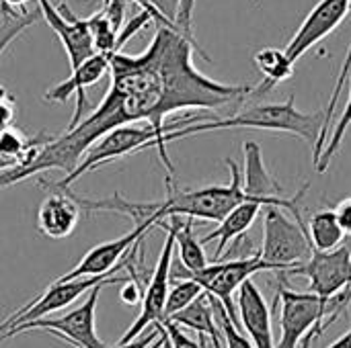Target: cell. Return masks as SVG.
Returning a JSON list of instances; mask_svg holds the SVG:
<instances>
[{
    "mask_svg": "<svg viewBox=\"0 0 351 348\" xmlns=\"http://www.w3.org/2000/svg\"><path fill=\"white\" fill-rule=\"evenodd\" d=\"M193 51L212 62L199 43L189 41L175 29L158 27L144 53H113L109 62L111 84L99 105L109 123L117 129L146 121L156 133L167 135L204 121V117H185L165 123L171 113L185 109L214 111L249 96L251 86L224 84L202 74L193 66Z\"/></svg>",
    "mask_w": 351,
    "mask_h": 348,
    "instance_id": "obj_1",
    "label": "cell"
},
{
    "mask_svg": "<svg viewBox=\"0 0 351 348\" xmlns=\"http://www.w3.org/2000/svg\"><path fill=\"white\" fill-rule=\"evenodd\" d=\"M325 113H302L296 109V96L290 94L286 103L276 105H257L251 109H245L232 117L226 119H206L193 125H187L179 131L167 133V144L193 135L204 131H218V129H265V131H280V133H292L296 137H302L313 146V150L319 144L321 131H323Z\"/></svg>",
    "mask_w": 351,
    "mask_h": 348,
    "instance_id": "obj_2",
    "label": "cell"
},
{
    "mask_svg": "<svg viewBox=\"0 0 351 348\" xmlns=\"http://www.w3.org/2000/svg\"><path fill=\"white\" fill-rule=\"evenodd\" d=\"M280 310V343L276 348H311V345L323 336V332L337 320L351 302V287L331 299H323L315 293H298L280 285L276 304Z\"/></svg>",
    "mask_w": 351,
    "mask_h": 348,
    "instance_id": "obj_3",
    "label": "cell"
},
{
    "mask_svg": "<svg viewBox=\"0 0 351 348\" xmlns=\"http://www.w3.org/2000/svg\"><path fill=\"white\" fill-rule=\"evenodd\" d=\"M230 168V183L226 187L214 185L206 189L181 191L175 187L173 176H167V199L160 203H148V217H156L162 222L165 217H181L187 219H206V222H224V217L245 201H253L243 193V174L239 164L232 158H226Z\"/></svg>",
    "mask_w": 351,
    "mask_h": 348,
    "instance_id": "obj_4",
    "label": "cell"
},
{
    "mask_svg": "<svg viewBox=\"0 0 351 348\" xmlns=\"http://www.w3.org/2000/svg\"><path fill=\"white\" fill-rule=\"evenodd\" d=\"M144 148H156L162 164L167 166L169 176L175 174L171 158L167 154V135L156 133L150 125H123V127H117V129L109 131L97 144H93L88 148V152L82 156L80 164L70 174H66L62 180H49L47 183L45 178H39V183L47 191H66V189H70V185L76 178H80L82 174L95 170L97 166L119 160V158L130 156V154H136V152H140Z\"/></svg>",
    "mask_w": 351,
    "mask_h": 348,
    "instance_id": "obj_5",
    "label": "cell"
},
{
    "mask_svg": "<svg viewBox=\"0 0 351 348\" xmlns=\"http://www.w3.org/2000/svg\"><path fill=\"white\" fill-rule=\"evenodd\" d=\"M263 271H274V267L263 263L257 252L255 256H249V258L208 265L206 269H202L197 273H189L181 267V263H173L171 265V281H175V283L187 281V279L195 281L208 295L216 297L224 306L230 320L239 326L234 291H239L243 287V283L249 281L255 273H263Z\"/></svg>",
    "mask_w": 351,
    "mask_h": 348,
    "instance_id": "obj_6",
    "label": "cell"
},
{
    "mask_svg": "<svg viewBox=\"0 0 351 348\" xmlns=\"http://www.w3.org/2000/svg\"><path fill=\"white\" fill-rule=\"evenodd\" d=\"M263 215V246L259 258L280 273H288L306 263L313 254L306 224L290 219L282 207H265Z\"/></svg>",
    "mask_w": 351,
    "mask_h": 348,
    "instance_id": "obj_7",
    "label": "cell"
},
{
    "mask_svg": "<svg viewBox=\"0 0 351 348\" xmlns=\"http://www.w3.org/2000/svg\"><path fill=\"white\" fill-rule=\"evenodd\" d=\"M119 281H128V277L123 275H115L103 283H99L97 287H93L86 295V299L74 308L72 312L60 316V318H41V320H35V322H27L23 326H16L4 334H0V343L8 340V338H14L16 334H23V332H31V330H39V332H47V334H53L56 338L72 345L76 348H107V345L97 336L95 332V310H97V302H99V295L101 291L111 285V283H119Z\"/></svg>",
    "mask_w": 351,
    "mask_h": 348,
    "instance_id": "obj_8",
    "label": "cell"
},
{
    "mask_svg": "<svg viewBox=\"0 0 351 348\" xmlns=\"http://www.w3.org/2000/svg\"><path fill=\"white\" fill-rule=\"evenodd\" d=\"M181 224V217L173 215L171 224L167 226L165 222H160L158 226L167 230V240L165 246L160 250L158 263L144 287L142 293V310L138 320L125 330V334L121 336V340L117 345H128L132 340H136L138 336H142V332L150 330L154 324H158L162 320V312H165V304H167V295H169V285H171V265H173V252H175V236H177V228Z\"/></svg>",
    "mask_w": 351,
    "mask_h": 348,
    "instance_id": "obj_9",
    "label": "cell"
},
{
    "mask_svg": "<svg viewBox=\"0 0 351 348\" xmlns=\"http://www.w3.org/2000/svg\"><path fill=\"white\" fill-rule=\"evenodd\" d=\"M128 265V254L123 256V260L107 275H101V277H86V279H76V281H68V283H58V281H51L47 285V289L43 293H39L33 302H29L27 306L14 310L2 324H0V334L16 328V326H23L27 322H35V320H41L45 318L47 314H53L58 310H64L66 306L74 304L78 297H82L84 293H88L93 287H97L99 283L119 275Z\"/></svg>",
    "mask_w": 351,
    "mask_h": 348,
    "instance_id": "obj_10",
    "label": "cell"
},
{
    "mask_svg": "<svg viewBox=\"0 0 351 348\" xmlns=\"http://www.w3.org/2000/svg\"><path fill=\"white\" fill-rule=\"evenodd\" d=\"M282 275H300L308 279V293H315L323 299H331L351 287V236L343 240L341 246L329 252H319L313 248V254L306 263L290 269Z\"/></svg>",
    "mask_w": 351,
    "mask_h": 348,
    "instance_id": "obj_11",
    "label": "cell"
},
{
    "mask_svg": "<svg viewBox=\"0 0 351 348\" xmlns=\"http://www.w3.org/2000/svg\"><path fill=\"white\" fill-rule=\"evenodd\" d=\"M351 0H319L306 18L300 23L294 37L288 41L284 53L288 62L294 66L308 49L329 37L350 14Z\"/></svg>",
    "mask_w": 351,
    "mask_h": 348,
    "instance_id": "obj_12",
    "label": "cell"
},
{
    "mask_svg": "<svg viewBox=\"0 0 351 348\" xmlns=\"http://www.w3.org/2000/svg\"><path fill=\"white\" fill-rule=\"evenodd\" d=\"M160 222L156 217H148L142 224H136V228L132 232H128L125 236H119L115 240L103 242L99 246H95L93 250H88L82 260L66 275L58 277V283H68V281H76V279H86V277H101L111 273L121 260L123 256L130 252V248L144 236H148V232L152 228H156Z\"/></svg>",
    "mask_w": 351,
    "mask_h": 348,
    "instance_id": "obj_13",
    "label": "cell"
},
{
    "mask_svg": "<svg viewBox=\"0 0 351 348\" xmlns=\"http://www.w3.org/2000/svg\"><path fill=\"white\" fill-rule=\"evenodd\" d=\"M37 2H39L41 14L45 16L49 27L60 37V41L68 53L72 70H76L82 62H86L88 57L95 55L93 35L88 31L86 18L72 14V10L68 8L66 2L60 4V8H56L49 0H37Z\"/></svg>",
    "mask_w": 351,
    "mask_h": 348,
    "instance_id": "obj_14",
    "label": "cell"
},
{
    "mask_svg": "<svg viewBox=\"0 0 351 348\" xmlns=\"http://www.w3.org/2000/svg\"><path fill=\"white\" fill-rule=\"evenodd\" d=\"M109 62H111V55L95 53L93 57L82 62L76 70H72V74L64 82L56 84L51 90L45 92V101H49V103H66V98L70 94H76V109H74V115H72V121H70L68 129H74L82 121V113L86 109L84 90L88 86L97 84L109 72Z\"/></svg>",
    "mask_w": 351,
    "mask_h": 348,
    "instance_id": "obj_15",
    "label": "cell"
},
{
    "mask_svg": "<svg viewBox=\"0 0 351 348\" xmlns=\"http://www.w3.org/2000/svg\"><path fill=\"white\" fill-rule=\"evenodd\" d=\"M80 205L72 191H49L37 211V230L51 240H64L74 234L80 222Z\"/></svg>",
    "mask_w": 351,
    "mask_h": 348,
    "instance_id": "obj_16",
    "label": "cell"
},
{
    "mask_svg": "<svg viewBox=\"0 0 351 348\" xmlns=\"http://www.w3.org/2000/svg\"><path fill=\"white\" fill-rule=\"evenodd\" d=\"M239 316L241 324L251 336V343L255 348H276L274 334H271V314L269 308L259 291V287L249 279L239 289Z\"/></svg>",
    "mask_w": 351,
    "mask_h": 348,
    "instance_id": "obj_17",
    "label": "cell"
},
{
    "mask_svg": "<svg viewBox=\"0 0 351 348\" xmlns=\"http://www.w3.org/2000/svg\"><path fill=\"white\" fill-rule=\"evenodd\" d=\"M261 207H263V205L257 203V201H245V203H241L239 207H234V209L224 217V222H220V226H218L212 234H208V236H204V238L199 240L202 246L208 244V242L218 240V248H216V252H214V260H216V263H218L220 256L224 254L228 242H232V240L245 236V232L255 224V219H257Z\"/></svg>",
    "mask_w": 351,
    "mask_h": 348,
    "instance_id": "obj_18",
    "label": "cell"
},
{
    "mask_svg": "<svg viewBox=\"0 0 351 348\" xmlns=\"http://www.w3.org/2000/svg\"><path fill=\"white\" fill-rule=\"evenodd\" d=\"M253 59H255V66L259 68V72L263 74V82L257 86H251L249 96H263L271 88H276L280 82L292 78V74H294V66L288 62L284 49H280V47H263L255 53Z\"/></svg>",
    "mask_w": 351,
    "mask_h": 348,
    "instance_id": "obj_19",
    "label": "cell"
},
{
    "mask_svg": "<svg viewBox=\"0 0 351 348\" xmlns=\"http://www.w3.org/2000/svg\"><path fill=\"white\" fill-rule=\"evenodd\" d=\"M167 322H173L181 328H189L197 334H204L208 338H222L218 326H216V320H214V308H212V299L210 295L204 291L193 304H189L185 310H181L179 314H175L171 320Z\"/></svg>",
    "mask_w": 351,
    "mask_h": 348,
    "instance_id": "obj_20",
    "label": "cell"
},
{
    "mask_svg": "<svg viewBox=\"0 0 351 348\" xmlns=\"http://www.w3.org/2000/svg\"><path fill=\"white\" fill-rule=\"evenodd\" d=\"M306 228H308L311 244L319 252L335 250L346 240V234H343V230H341V226H339L337 215H335L333 209H325V211L315 213L311 217V222H308Z\"/></svg>",
    "mask_w": 351,
    "mask_h": 348,
    "instance_id": "obj_21",
    "label": "cell"
},
{
    "mask_svg": "<svg viewBox=\"0 0 351 348\" xmlns=\"http://www.w3.org/2000/svg\"><path fill=\"white\" fill-rule=\"evenodd\" d=\"M175 246L179 248V263L185 271L197 273L208 267V256L202 248V242L193 234V219L181 222L175 236Z\"/></svg>",
    "mask_w": 351,
    "mask_h": 348,
    "instance_id": "obj_22",
    "label": "cell"
},
{
    "mask_svg": "<svg viewBox=\"0 0 351 348\" xmlns=\"http://www.w3.org/2000/svg\"><path fill=\"white\" fill-rule=\"evenodd\" d=\"M0 12H2V23H0V55H2L4 49L12 43V39H16L25 29H29L33 23L41 18V10L21 8L16 12L8 6H0Z\"/></svg>",
    "mask_w": 351,
    "mask_h": 348,
    "instance_id": "obj_23",
    "label": "cell"
},
{
    "mask_svg": "<svg viewBox=\"0 0 351 348\" xmlns=\"http://www.w3.org/2000/svg\"><path fill=\"white\" fill-rule=\"evenodd\" d=\"M350 125H351V72H350V96H348L346 109H343V113H341L339 121L335 123L333 131L329 133V139H327V144H325V148H323V152H321V156H319V160H317V164H315V170H317L319 174H323V172H327V170H329V166H331L333 158L337 156V152H339V148H341V142H343V137H346V133H348V127H350Z\"/></svg>",
    "mask_w": 351,
    "mask_h": 348,
    "instance_id": "obj_24",
    "label": "cell"
},
{
    "mask_svg": "<svg viewBox=\"0 0 351 348\" xmlns=\"http://www.w3.org/2000/svg\"><path fill=\"white\" fill-rule=\"evenodd\" d=\"M204 293V289L195 283V281H179L173 285V289H169L167 295V304H165V312H162V322L171 320L175 314H179L181 310H185L189 304H193L199 295Z\"/></svg>",
    "mask_w": 351,
    "mask_h": 348,
    "instance_id": "obj_25",
    "label": "cell"
},
{
    "mask_svg": "<svg viewBox=\"0 0 351 348\" xmlns=\"http://www.w3.org/2000/svg\"><path fill=\"white\" fill-rule=\"evenodd\" d=\"M210 299H212V308H214L216 326H218V330H220V334H222V338H224L226 348H255L253 347V343L239 330V326L230 320V316H228V312L224 310V306H222L216 297H212V295H210Z\"/></svg>",
    "mask_w": 351,
    "mask_h": 348,
    "instance_id": "obj_26",
    "label": "cell"
},
{
    "mask_svg": "<svg viewBox=\"0 0 351 348\" xmlns=\"http://www.w3.org/2000/svg\"><path fill=\"white\" fill-rule=\"evenodd\" d=\"M195 2L197 0H181L179 2V8H177V14H175V21H173L175 31L179 35L187 37L193 43H197L195 41V35H193V10H195Z\"/></svg>",
    "mask_w": 351,
    "mask_h": 348,
    "instance_id": "obj_27",
    "label": "cell"
},
{
    "mask_svg": "<svg viewBox=\"0 0 351 348\" xmlns=\"http://www.w3.org/2000/svg\"><path fill=\"white\" fill-rule=\"evenodd\" d=\"M148 23H152V16L148 14V12H138L136 16H132L123 27H121V31L117 33V53L121 51V47L136 35V33H140Z\"/></svg>",
    "mask_w": 351,
    "mask_h": 348,
    "instance_id": "obj_28",
    "label": "cell"
},
{
    "mask_svg": "<svg viewBox=\"0 0 351 348\" xmlns=\"http://www.w3.org/2000/svg\"><path fill=\"white\" fill-rule=\"evenodd\" d=\"M158 324H160V322H158ZM160 326H162L165 332H167V338H169V343H171V348H202L199 340L189 338V336L183 332L181 326H177V324H173V322H162Z\"/></svg>",
    "mask_w": 351,
    "mask_h": 348,
    "instance_id": "obj_29",
    "label": "cell"
},
{
    "mask_svg": "<svg viewBox=\"0 0 351 348\" xmlns=\"http://www.w3.org/2000/svg\"><path fill=\"white\" fill-rule=\"evenodd\" d=\"M142 293H144V291H142L140 283L128 279V281H123V285H121L119 297H121V302H123L125 306H136V304H142Z\"/></svg>",
    "mask_w": 351,
    "mask_h": 348,
    "instance_id": "obj_30",
    "label": "cell"
},
{
    "mask_svg": "<svg viewBox=\"0 0 351 348\" xmlns=\"http://www.w3.org/2000/svg\"><path fill=\"white\" fill-rule=\"evenodd\" d=\"M156 10H158V14L160 16H165L171 25H173V21H175V14H177V8H179V2L181 0H148ZM175 29V27H173Z\"/></svg>",
    "mask_w": 351,
    "mask_h": 348,
    "instance_id": "obj_31",
    "label": "cell"
},
{
    "mask_svg": "<svg viewBox=\"0 0 351 348\" xmlns=\"http://www.w3.org/2000/svg\"><path fill=\"white\" fill-rule=\"evenodd\" d=\"M333 211H335V215H337V222H339L343 234H346V236H351V197L350 199H346V201H341Z\"/></svg>",
    "mask_w": 351,
    "mask_h": 348,
    "instance_id": "obj_32",
    "label": "cell"
},
{
    "mask_svg": "<svg viewBox=\"0 0 351 348\" xmlns=\"http://www.w3.org/2000/svg\"><path fill=\"white\" fill-rule=\"evenodd\" d=\"M158 340V330L156 328H152V332H146V334H142V336H138L136 340H132V343H128V345H117V347L113 348H150L154 343ZM111 348V347H107Z\"/></svg>",
    "mask_w": 351,
    "mask_h": 348,
    "instance_id": "obj_33",
    "label": "cell"
},
{
    "mask_svg": "<svg viewBox=\"0 0 351 348\" xmlns=\"http://www.w3.org/2000/svg\"><path fill=\"white\" fill-rule=\"evenodd\" d=\"M12 117H14V103L12 101L0 103V133L12 127Z\"/></svg>",
    "mask_w": 351,
    "mask_h": 348,
    "instance_id": "obj_34",
    "label": "cell"
},
{
    "mask_svg": "<svg viewBox=\"0 0 351 348\" xmlns=\"http://www.w3.org/2000/svg\"><path fill=\"white\" fill-rule=\"evenodd\" d=\"M329 348H351V330H348L339 340H335Z\"/></svg>",
    "mask_w": 351,
    "mask_h": 348,
    "instance_id": "obj_35",
    "label": "cell"
},
{
    "mask_svg": "<svg viewBox=\"0 0 351 348\" xmlns=\"http://www.w3.org/2000/svg\"><path fill=\"white\" fill-rule=\"evenodd\" d=\"M25 2H29V0H0V6H8V8H25Z\"/></svg>",
    "mask_w": 351,
    "mask_h": 348,
    "instance_id": "obj_36",
    "label": "cell"
},
{
    "mask_svg": "<svg viewBox=\"0 0 351 348\" xmlns=\"http://www.w3.org/2000/svg\"><path fill=\"white\" fill-rule=\"evenodd\" d=\"M154 328H158V330H160V334H162V338H165L162 348H171V343H169V338H167V332H165V328H162L160 324H154Z\"/></svg>",
    "mask_w": 351,
    "mask_h": 348,
    "instance_id": "obj_37",
    "label": "cell"
},
{
    "mask_svg": "<svg viewBox=\"0 0 351 348\" xmlns=\"http://www.w3.org/2000/svg\"><path fill=\"white\" fill-rule=\"evenodd\" d=\"M6 101H12V96L6 92V88H2V86H0V103H6Z\"/></svg>",
    "mask_w": 351,
    "mask_h": 348,
    "instance_id": "obj_38",
    "label": "cell"
},
{
    "mask_svg": "<svg viewBox=\"0 0 351 348\" xmlns=\"http://www.w3.org/2000/svg\"><path fill=\"white\" fill-rule=\"evenodd\" d=\"M197 340H199L202 348H212L210 347V340H208V336H204V334H197Z\"/></svg>",
    "mask_w": 351,
    "mask_h": 348,
    "instance_id": "obj_39",
    "label": "cell"
},
{
    "mask_svg": "<svg viewBox=\"0 0 351 348\" xmlns=\"http://www.w3.org/2000/svg\"><path fill=\"white\" fill-rule=\"evenodd\" d=\"M212 348H222V338H208Z\"/></svg>",
    "mask_w": 351,
    "mask_h": 348,
    "instance_id": "obj_40",
    "label": "cell"
}]
</instances>
